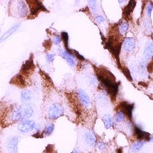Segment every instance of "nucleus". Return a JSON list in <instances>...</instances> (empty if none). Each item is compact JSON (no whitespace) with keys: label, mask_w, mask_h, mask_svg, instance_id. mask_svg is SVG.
Returning <instances> with one entry per match:
<instances>
[{"label":"nucleus","mask_w":153,"mask_h":153,"mask_svg":"<svg viewBox=\"0 0 153 153\" xmlns=\"http://www.w3.org/2000/svg\"><path fill=\"white\" fill-rule=\"evenodd\" d=\"M97 77L111 97L112 98L117 97L120 82L116 83L114 76L106 68H101L97 71Z\"/></svg>","instance_id":"nucleus-1"},{"label":"nucleus","mask_w":153,"mask_h":153,"mask_svg":"<svg viewBox=\"0 0 153 153\" xmlns=\"http://www.w3.org/2000/svg\"><path fill=\"white\" fill-rule=\"evenodd\" d=\"M33 114V109L28 104H23L13 109L11 114V120L13 122L28 119Z\"/></svg>","instance_id":"nucleus-2"},{"label":"nucleus","mask_w":153,"mask_h":153,"mask_svg":"<svg viewBox=\"0 0 153 153\" xmlns=\"http://www.w3.org/2000/svg\"><path fill=\"white\" fill-rule=\"evenodd\" d=\"M64 114V107L59 103H54L49 108L48 116L49 118L52 120H54L59 118Z\"/></svg>","instance_id":"nucleus-3"},{"label":"nucleus","mask_w":153,"mask_h":153,"mask_svg":"<svg viewBox=\"0 0 153 153\" xmlns=\"http://www.w3.org/2000/svg\"><path fill=\"white\" fill-rule=\"evenodd\" d=\"M36 128V123L34 121L30 119H25L21 121L17 126L18 131L21 133H28Z\"/></svg>","instance_id":"nucleus-4"},{"label":"nucleus","mask_w":153,"mask_h":153,"mask_svg":"<svg viewBox=\"0 0 153 153\" xmlns=\"http://www.w3.org/2000/svg\"><path fill=\"white\" fill-rule=\"evenodd\" d=\"M19 137L12 136L7 141V148L10 153H18V143Z\"/></svg>","instance_id":"nucleus-5"},{"label":"nucleus","mask_w":153,"mask_h":153,"mask_svg":"<svg viewBox=\"0 0 153 153\" xmlns=\"http://www.w3.org/2000/svg\"><path fill=\"white\" fill-rule=\"evenodd\" d=\"M28 4L30 7V12L32 15H36L40 11H47L42 2L39 1H29Z\"/></svg>","instance_id":"nucleus-6"},{"label":"nucleus","mask_w":153,"mask_h":153,"mask_svg":"<svg viewBox=\"0 0 153 153\" xmlns=\"http://www.w3.org/2000/svg\"><path fill=\"white\" fill-rule=\"evenodd\" d=\"M78 97L81 105L84 107H89L91 106V100H90L89 96L83 89H78Z\"/></svg>","instance_id":"nucleus-7"},{"label":"nucleus","mask_w":153,"mask_h":153,"mask_svg":"<svg viewBox=\"0 0 153 153\" xmlns=\"http://www.w3.org/2000/svg\"><path fill=\"white\" fill-rule=\"evenodd\" d=\"M119 107L121 108V111L123 112L124 114H126L127 117L130 119L132 118L133 110V107H134L133 104H129L127 102H122L119 105Z\"/></svg>","instance_id":"nucleus-8"},{"label":"nucleus","mask_w":153,"mask_h":153,"mask_svg":"<svg viewBox=\"0 0 153 153\" xmlns=\"http://www.w3.org/2000/svg\"><path fill=\"white\" fill-rule=\"evenodd\" d=\"M59 54L61 56H62L64 59L66 60V62H68V64H69L71 66H74L76 64V61L74 59V56L72 55V54L70 52H68L66 50H59Z\"/></svg>","instance_id":"nucleus-9"},{"label":"nucleus","mask_w":153,"mask_h":153,"mask_svg":"<svg viewBox=\"0 0 153 153\" xmlns=\"http://www.w3.org/2000/svg\"><path fill=\"white\" fill-rule=\"evenodd\" d=\"M136 46V42L133 38H126L123 42V50L126 52H132Z\"/></svg>","instance_id":"nucleus-10"},{"label":"nucleus","mask_w":153,"mask_h":153,"mask_svg":"<svg viewBox=\"0 0 153 153\" xmlns=\"http://www.w3.org/2000/svg\"><path fill=\"white\" fill-rule=\"evenodd\" d=\"M134 132H135V135H136L137 137V138L139 139L140 140H146L150 141V134L149 133L145 132V131H142L138 126H135Z\"/></svg>","instance_id":"nucleus-11"},{"label":"nucleus","mask_w":153,"mask_h":153,"mask_svg":"<svg viewBox=\"0 0 153 153\" xmlns=\"http://www.w3.org/2000/svg\"><path fill=\"white\" fill-rule=\"evenodd\" d=\"M84 139H85L86 143L90 146L94 147L96 144V136L95 133L92 131H87L84 133Z\"/></svg>","instance_id":"nucleus-12"},{"label":"nucleus","mask_w":153,"mask_h":153,"mask_svg":"<svg viewBox=\"0 0 153 153\" xmlns=\"http://www.w3.org/2000/svg\"><path fill=\"white\" fill-rule=\"evenodd\" d=\"M153 54V45L152 42H147L143 51V55L147 59H150L152 58Z\"/></svg>","instance_id":"nucleus-13"},{"label":"nucleus","mask_w":153,"mask_h":153,"mask_svg":"<svg viewBox=\"0 0 153 153\" xmlns=\"http://www.w3.org/2000/svg\"><path fill=\"white\" fill-rule=\"evenodd\" d=\"M33 97V93L32 92L29 90H23V91L21 92V100L24 104H28L32 100Z\"/></svg>","instance_id":"nucleus-14"},{"label":"nucleus","mask_w":153,"mask_h":153,"mask_svg":"<svg viewBox=\"0 0 153 153\" xmlns=\"http://www.w3.org/2000/svg\"><path fill=\"white\" fill-rule=\"evenodd\" d=\"M19 25H20V23L13 25L12 28H11L10 29H9V30H8L7 32H6L2 36H1V38H0V43L3 42L4 41H5L6 40H7V39L9 38V37H10L11 35L13 34V33H14V32H16V30L17 29L19 28Z\"/></svg>","instance_id":"nucleus-15"},{"label":"nucleus","mask_w":153,"mask_h":153,"mask_svg":"<svg viewBox=\"0 0 153 153\" xmlns=\"http://www.w3.org/2000/svg\"><path fill=\"white\" fill-rule=\"evenodd\" d=\"M102 121L106 128L109 129V128H112L114 123H113L112 117H111V115L109 114L104 115L102 117Z\"/></svg>","instance_id":"nucleus-16"},{"label":"nucleus","mask_w":153,"mask_h":153,"mask_svg":"<svg viewBox=\"0 0 153 153\" xmlns=\"http://www.w3.org/2000/svg\"><path fill=\"white\" fill-rule=\"evenodd\" d=\"M136 1H130L128 4V5L125 7L123 9V16H128L131 14V13L133 11L135 7H136Z\"/></svg>","instance_id":"nucleus-17"},{"label":"nucleus","mask_w":153,"mask_h":153,"mask_svg":"<svg viewBox=\"0 0 153 153\" xmlns=\"http://www.w3.org/2000/svg\"><path fill=\"white\" fill-rule=\"evenodd\" d=\"M144 146V141L138 140L134 143L131 148V152L132 153H137L140 151Z\"/></svg>","instance_id":"nucleus-18"},{"label":"nucleus","mask_w":153,"mask_h":153,"mask_svg":"<svg viewBox=\"0 0 153 153\" xmlns=\"http://www.w3.org/2000/svg\"><path fill=\"white\" fill-rule=\"evenodd\" d=\"M34 64H33V59H30L27 61L26 62L23 64L22 66V68H21V71L23 72V73H27L29 71L32 70L33 68H34Z\"/></svg>","instance_id":"nucleus-19"},{"label":"nucleus","mask_w":153,"mask_h":153,"mask_svg":"<svg viewBox=\"0 0 153 153\" xmlns=\"http://www.w3.org/2000/svg\"><path fill=\"white\" fill-rule=\"evenodd\" d=\"M11 83L15 84V85L21 86V87H24L25 85L24 79L21 75H17L15 77H13L12 80H11Z\"/></svg>","instance_id":"nucleus-20"},{"label":"nucleus","mask_w":153,"mask_h":153,"mask_svg":"<svg viewBox=\"0 0 153 153\" xmlns=\"http://www.w3.org/2000/svg\"><path fill=\"white\" fill-rule=\"evenodd\" d=\"M18 11H19V13L21 16H25L28 13V8L26 7L24 1H21L19 3V7H18Z\"/></svg>","instance_id":"nucleus-21"},{"label":"nucleus","mask_w":153,"mask_h":153,"mask_svg":"<svg viewBox=\"0 0 153 153\" xmlns=\"http://www.w3.org/2000/svg\"><path fill=\"white\" fill-rule=\"evenodd\" d=\"M61 35H62V40L64 41V46H65V48L66 49V51L69 52V50H68V39H69L68 34L66 32H62Z\"/></svg>","instance_id":"nucleus-22"},{"label":"nucleus","mask_w":153,"mask_h":153,"mask_svg":"<svg viewBox=\"0 0 153 153\" xmlns=\"http://www.w3.org/2000/svg\"><path fill=\"white\" fill-rule=\"evenodd\" d=\"M128 27H129V25L128 23L126 22L122 23L119 27V32L120 33V34L121 35H124L125 33H126V31L128 30Z\"/></svg>","instance_id":"nucleus-23"},{"label":"nucleus","mask_w":153,"mask_h":153,"mask_svg":"<svg viewBox=\"0 0 153 153\" xmlns=\"http://www.w3.org/2000/svg\"><path fill=\"white\" fill-rule=\"evenodd\" d=\"M54 129V123H50V124H48L45 127L44 133L46 135V136H50L51 133L53 132Z\"/></svg>","instance_id":"nucleus-24"},{"label":"nucleus","mask_w":153,"mask_h":153,"mask_svg":"<svg viewBox=\"0 0 153 153\" xmlns=\"http://www.w3.org/2000/svg\"><path fill=\"white\" fill-rule=\"evenodd\" d=\"M124 119H125V114L121 111H119V112L117 114V115H116L115 121H117V123H121L122 122V121H123Z\"/></svg>","instance_id":"nucleus-25"},{"label":"nucleus","mask_w":153,"mask_h":153,"mask_svg":"<svg viewBox=\"0 0 153 153\" xmlns=\"http://www.w3.org/2000/svg\"><path fill=\"white\" fill-rule=\"evenodd\" d=\"M121 68V70H122L123 74H124V76H126V78L128 80H130V81H132L133 78H132V77H131V72H130V71L128 70V68H127L126 67H122Z\"/></svg>","instance_id":"nucleus-26"},{"label":"nucleus","mask_w":153,"mask_h":153,"mask_svg":"<svg viewBox=\"0 0 153 153\" xmlns=\"http://www.w3.org/2000/svg\"><path fill=\"white\" fill-rule=\"evenodd\" d=\"M88 6H89L90 9L93 13H95L97 11V4H96L95 1H88Z\"/></svg>","instance_id":"nucleus-27"},{"label":"nucleus","mask_w":153,"mask_h":153,"mask_svg":"<svg viewBox=\"0 0 153 153\" xmlns=\"http://www.w3.org/2000/svg\"><path fill=\"white\" fill-rule=\"evenodd\" d=\"M95 21H96V22L98 23V24H100V23H103L104 21H105V19H104V17L102 16L98 15L95 18Z\"/></svg>","instance_id":"nucleus-28"},{"label":"nucleus","mask_w":153,"mask_h":153,"mask_svg":"<svg viewBox=\"0 0 153 153\" xmlns=\"http://www.w3.org/2000/svg\"><path fill=\"white\" fill-rule=\"evenodd\" d=\"M54 55L53 54H46V59H47V61H48V62L49 63H51L54 59Z\"/></svg>","instance_id":"nucleus-29"},{"label":"nucleus","mask_w":153,"mask_h":153,"mask_svg":"<svg viewBox=\"0 0 153 153\" xmlns=\"http://www.w3.org/2000/svg\"><path fill=\"white\" fill-rule=\"evenodd\" d=\"M152 4H149L148 5V7H147V13H148V15L149 16H150V14H151V12H152Z\"/></svg>","instance_id":"nucleus-30"},{"label":"nucleus","mask_w":153,"mask_h":153,"mask_svg":"<svg viewBox=\"0 0 153 153\" xmlns=\"http://www.w3.org/2000/svg\"><path fill=\"white\" fill-rule=\"evenodd\" d=\"M74 52H75V54H76V57H77V58L78 59H80V60H82V61H84V60H85V58H84L83 56L81 55V54H80L79 53H78V52H77V51H75V50H74Z\"/></svg>","instance_id":"nucleus-31"},{"label":"nucleus","mask_w":153,"mask_h":153,"mask_svg":"<svg viewBox=\"0 0 153 153\" xmlns=\"http://www.w3.org/2000/svg\"><path fill=\"white\" fill-rule=\"evenodd\" d=\"M61 40H62V39H61V37L59 36H56L54 38V42L55 43L56 45L59 44L61 42Z\"/></svg>","instance_id":"nucleus-32"},{"label":"nucleus","mask_w":153,"mask_h":153,"mask_svg":"<svg viewBox=\"0 0 153 153\" xmlns=\"http://www.w3.org/2000/svg\"><path fill=\"white\" fill-rule=\"evenodd\" d=\"M105 146H106V144L104 142H99L97 144L98 149H100V150H102L103 148H105Z\"/></svg>","instance_id":"nucleus-33"},{"label":"nucleus","mask_w":153,"mask_h":153,"mask_svg":"<svg viewBox=\"0 0 153 153\" xmlns=\"http://www.w3.org/2000/svg\"><path fill=\"white\" fill-rule=\"evenodd\" d=\"M71 153H79V152H78V149H74V150H73V152H72Z\"/></svg>","instance_id":"nucleus-34"},{"label":"nucleus","mask_w":153,"mask_h":153,"mask_svg":"<svg viewBox=\"0 0 153 153\" xmlns=\"http://www.w3.org/2000/svg\"><path fill=\"white\" fill-rule=\"evenodd\" d=\"M118 153H122V148H119V149Z\"/></svg>","instance_id":"nucleus-35"}]
</instances>
